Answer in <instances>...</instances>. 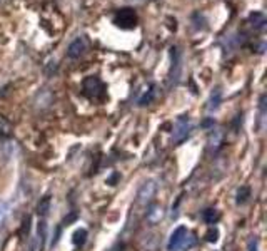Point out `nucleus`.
I'll list each match as a JSON object with an SVG mask.
<instances>
[{"instance_id": "obj_1", "label": "nucleus", "mask_w": 267, "mask_h": 251, "mask_svg": "<svg viewBox=\"0 0 267 251\" xmlns=\"http://www.w3.org/2000/svg\"><path fill=\"white\" fill-rule=\"evenodd\" d=\"M84 94L87 97L91 99H104L105 96V87L102 84V80L99 77H95V75H88V77L84 80Z\"/></svg>"}, {"instance_id": "obj_2", "label": "nucleus", "mask_w": 267, "mask_h": 251, "mask_svg": "<svg viewBox=\"0 0 267 251\" xmlns=\"http://www.w3.org/2000/svg\"><path fill=\"white\" fill-rule=\"evenodd\" d=\"M114 24L117 27L124 29V30H130L136 29L137 25V14L132 9H120L114 14Z\"/></svg>"}, {"instance_id": "obj_3", "label": "nucleus", "mask_w": 267, "mask_h": 251, "mask_svg": "<svg viewBox=\"0 0 267 251\" xmlns=\"http://www.w3.org/2000/svg\"><path fill=\"white\" fill-rule=\"evenodd\" d=\"M192 131V124H190L189 116H181L174 124V131H172V141L175 144H179L182 141L187 139V136Z\"/></svg>"}, {"instance_id": "obj_4", "label": "nucleus", "mask_w": 267, "mask_h": 251, "mask_svg": "<svg viewBox=\"0 0 267 251\" xmlns=\"http://www.w3.org/2000/svg\"><path fill=\"white\" fill-rule=\"evenodd\" d=\"M155 193H157V184H155V181H145V183L139 187V191H137V203L141 204V206H147L152 203V199H154L155 196Z\"/></svg>"}, {"instance_id": "obj_5", "label": "nucleus", "mask_w": 267, "mask_h": 251, "mask_svg": "<svg viewBox=\"0 0 267 251\" xmlns=\"http://www.w3.org/2000/svg\"><path fill=\"white\" fill-rule=\"evenodd\" d=\"M189 233V229L186 226H179L172 231V235L169 238V243H167V249L169 251H181V246L184 243V238Z\"/></svg>"}, {"instance_id": "obj_6", "label": "nucleus", "mask_w": 267, "mask_h": 251, "mask_svg": "<svg viewBox=\"0 0 267 251\" xmlns=\"http://www.w3.org/2000/svg\"><path fill=\"white\" fill-rule=\"evenodd\" d=\"M170 55H172V67H170V84H177L181 77V67H182V59H181V52L177 47L170 49Z\"/></svg>"}, {"instance_id": "obj_7", "label": "nucleus", "mask_w": 267, "mask_h": 251, "mask_svg": "<svg viewBox=\"0 0 267 251\" xmlns=\"http://www.w3.org/2000/svg\"><path fill=\"white\" fill-rule=\"evenodd\" d=\"M222 142H224V131L219 128H215V129L212 128L207 137V146L211 149V153H217L222 148Z\"/></svg>"}, {"instance_id": "obj_8", "label": "nucleus", "mask_w": 267, "mask_h": 251, "mask_svg": "<svg viewBox=\"0 0 267 251\" xmlns=\"http://www.w3.org/2000/svg\"><path fill=\"white\" fill-rule=\"evenodd\" d=\"M87 50V42L84 37H77L71 46L67 49V55L71 59H79L80 55H84V52Z\"/></svg>"}, {"instance_id": "obj_9", "label": "nucleus", "mask_w": 267, "mask_h": 251, "mask_svg": "<svg viewBox=\"0 0 267 251\" xmlns=\"http://www.w3.org/2000/svg\"><path fill=\"white\" fill-rule=\"evenodd\" d=\"M220 102H222V91L219 89V87H215V89L211 92V97H209V100H207V111L209 112L217 111Z\"/></svg>"}, {"instance_id": "obj_10", "label": "nucleus", "mask_w": 267, "mask_h": 251, "mask_svg": "<svg viewBox=\"0 0 267 251\" xmlns=\"http://www.w3.org/2000/svg\"><path fill=\"white\" fill-rule=\"evenodd\" d=\"M249 22H251V25H252L254 30H264V29H265V24H267L264 14H260V12H256V14H251Z\"/></svg>"}, {"instance_id": "obj_11", "label": "nucleus", "mask_w": 267, "mask_h": 251, "mask_svg": "<svg viewBox=\"0 0 267 251\" xmlns=\"http://www.w3.org/2000/svg\"><path fill=\"white\" fill-rule=\"evenodd\" d=\"M50 203H52V198L49 196H43L40 201H39V204H37V215L39 216H47L49 215V211H50Z\"/></svg>"}, {"instance_id": "obj_12", "label": "nucleus", "mask_w": 267, "mask_h": 251, "mask_svg": "<svg viewBox=\"0 0 267 251\" xmlns=\"http://www.w3.org/2000/svg\"><path fill=\"white\" fill-rule=\"evenodd\" d=\"M202 219H204L207 224H215L220 219V213L217 210H214V208H209V210H206L204 213H202Z\"/></svg>"}, {"instance_id": "obj_13", "label": "nucleus", "mask_w": 267, "mask_h": 251, "mask_svg": "<svg viewBox=\"0 0 267 251\" xmlns=\"http://www.w3.org/2000/svg\"><path fill=\"white\" fill-rule=\"evenodd\" d=\"M251 198V187L249 186H240L237 190V196H236V203L237 204H246Z\"/></svg>"}, {"instance_id": "obj_14", "label": "nucleus", "mask_w": 267, "mask_h": 251, "mask_svg": "<svg viewBox=\"0 0 267 251\" xmlns=\"http://www.w3.org/2000/svg\"><path fill=\"white\" fill-rule=\"evenodd\" d=\"M264 122H265V94H262L259 100V131L260 133H262L264 129Z\"/></svg>"}, {"instance_id": "obj_15", "label": "nucleus", "mask_w": 267, "mask_h": 251, "mask_svg": "<svg viewBox=\"0 0 267 251\" xmlns=\"http://www.w3.org/2000/svg\"><path fill=\"white\" fill-rule=\"evenodd\" d=\"M37 236H39V248L43 249V244H46V240H47V224H46V221H40L39 226H37Z\"/></svg>"}, {"instance_id": "obj_16", "label": "nucleus", "mask_w": 267, "mask_h": 251, "mask_svg": "<svg viewBox=\"0 0 267 251\" xmlns=\"http://www.w3.org/2000/svg\"><path fill=\"white\" fill-rule=\"evenodd\" d=\"M161 218H162V208H161V206H157V204L150 206L149 211H147V219H149V221L150 223H157Z\"/></svg>"}, {"instance_id": "obj_17", "label": "nucleus", "mask_w": 267, "mask_h": 251, "mask_svg": "<svg viewBox=\"0 0 267 251\" xmlns=\"http://www.w3.org/2000/svg\"><path fill=\"white\" fill-rule=\"evenodd\" d=\"M197 244V238L194 233H189L186 235V238H184V243H182V246H181V251H189V249H192L194 246Z\"/></svg>"}, {"instance_id": "obj_18", "label": "nucleus", "mask_w": 267, "mask_h": 251, "mask_svg": "<svg viewBox=\"0 0 267 251\" xmlns=\"http://www.w3.org/2000/svg\"><path fill=\"white\" fill-rule=\"evenodd\" d=\"M74 244L75 246H82V244H84L85 241H87V229H84V228H80V229H77L74 233Z\"/></svg>"}, {"instance_id": "obj_19", "label": "nucleus", "mask_w": 267, "mask_h": 251, "mask_svg": "<svg viewBox=\"0 0 267 251\" xmlns=\"http://www.w3.org/2000/svg\"><path fill=\"white\" fill-rule=\"evenodd\" d=\"M10 134V122L4 116H0V137H7Z\"/></svg>"}, {"instance_id": "obj_20", "label": "nucleus", "mask_w": 267, "mask_h": 251, "mask_svg": "<svg viewBox=\"0 0 267 251\" xmlns=\"http://www.w3.org/2000/svg\"><path fill=\"white\" fill-rule=\"evenodd\" d=\"M9 211H10V206L7 201L0 199V224L5 221V218L9 216Z\"/></svg>"}, {"instance_id": "obj_21", "label": "nucleus", "mask_w": 267, "mask_h": 251, "mask_svg": "<svg viewBox=\"0 0 267 251\" xmlns=\"http://www.w3.org/2000/svg\"><path fill=\"white\" fill-rule=\"evenodd\" d=\"M152 99H154V91L150 89L147 94H144V96L139 99V106H147V104L152 102Z\"/></svg>"}, {"instance_id": "obj_22", "label": "nucleus", "mask_w": 267, "mask_h": 251, "mask_svg": "<svg viewBox=\"0 0 267 251\" xmlns=\"http://www.w3.org/2000/svg\"><path fill=\"white\" fill-rule=\"evenodd\" d=\"M217 240H219V231L215 229V228L209 229V231H207V235H206V241H209V243H215Z\"/></svg>"}, {"instance_id": "obj_23", "label": "nucleus", "mask_w": 267, "mask_h": 251, "mask_svg": "<svg viewBox=\"0 0 267 251\" xmlns=\"http://www.w3.org/2000/svg\"><path fill=\"white\" fill-rule=\"evenodd\" d=\"M257 246H259V241L256 240V238H252V240L249 241V244H247V249H249V251H257Z\"/></svg>"}]
</instances>
